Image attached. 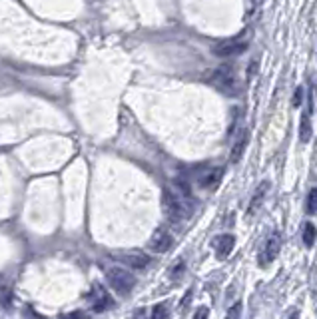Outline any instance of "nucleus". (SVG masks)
I'll list each match as a JSON object with an SVG mask.
<instances>
[{
	"mask_svg": "<svg viewBox=\"0 0 317 319\" xmlns=\"http://www.w3.org/2000/svg\"><path fill=\"white\" fill-rule=\"evenodd\" d=\"M162 204H164V211L168 216V220L172 224H182L184 220H187L192 216V204L189 198L182 196L180 192H172V189H164L162 194Z\"/></svg>",
	"mask_w": 317,
	"mask_h": 319,
	"instance_id": "nucleus-1",
	"label": "nucleus"
},
{
	"mask_svg": "<svg viewBox=\"0 0 317 319\" xmlns=\"http://www.w3.org/2000/svg\"><path fill=\"white\" fill-rule=\"evenodd\" d=\"M106 278H108L110 287H112L118 295H122V297L130 295L134 285H136V278L132 275L128 269H124V267H110L106 271Z\"/></svg>",
	"mask_w": 317,
	"mask_h": 319,
	"instance_id": "nucleus-2",
	"label": "nucleus"
},
{
	"mask_svg": "<svg viewBox=\"0 0 317 319\" xmlns=\"http://www.w3.org/2000/svg\"><path fill=\"white\" fill-rule=\"evenodd\" d=\"M281 251V238L280 233H271L269 240L265 242V247L261 249L260 253V265L261 267H267L269 263L276 262V258L280 256Z\"/></svg>",
	"mask_w": 317,
	"mask_h": 319,
	"instance_id": "nucleus-3",
	"label": "nucleus"
},
{
	"mask_svg": "<svg viewBox=\"0 0 317 319\" xmlns=\"http://www.w3.org/2000/svg\"><path fill=\"white\" fill-rule=\"evenodd\" d=\"M116 260L122 262L124 265H128L132 269H144L148 267L150 258L144 251H138V249H128V251H120L116 253Z\"/></svg>",
	"mask_w": 317,
	"mask_h": 319,
	"instance_id": "nucleus-4",
	"label": "nucleus"
},
{
	"mask_svg": "<svg viewBox=\"0 0 317 319\" xmlns=\"http://www.w3.org/2000/svg\"><path fill=\"white\" fill-rule=\"evenodd\" d=\"M172 244H174V240H172L168 229L158 227V229L152 233V238H150L148 247L152 251H156V253H166L170 247H172Z\"/></svg>",
	"mask_w": 317,
	"mask_h": 319,
	"instance_id": "nucleus-5",
	"label": "nucleus"
},
{
	"mask_svg": "<svg viewBox=\"0 0 317 319\" xmlns=\"http://www.w3.org/2000/svg\"><path fill=\"white\" fill-rule=\"evenodd\" d=\"M245 48H247V44L242 42V40H224V42L214 46V54L222 58L238 56V54H242Z\"/></svg>",
	"mask_w": 317,
	"mask_h": 319,
	"instance_id": "nucleus-6",
	"label": "nucleus"
},
{
	"mask_svg": "<svg viewBox=\"0 0 317 319\" xmlns=\"http://www.w3.org/2000/svg\"><path fill=\"white\" fill-rule=\"evenodd\" d=\"M212 84H214V86H218L220 90H224L225 94H231V92H234V88H236L234 78H231V70H229L227 66L218 68V70L212 74Z\"/></svg>",
	"mask_w": 317,
	"mask_h": 319,
	"instance_id": "nucleus-7",
	"label": "nucleus"
},
{
	"mask_svg": "<svg viewBox=\"0 0 317 319\" xmlns=\"http://www.w3.org/2000/svg\"><path fill=\"white\" fill-rule=\"evenodd\" d=\"M90 297H92L94 311H106V309H110V307H112V303H114L112 297H110V293H108L102 285H94Z\"/></svg>",
	"mask_w": 317,
	"mask_h": 319,
	"instance_id": "nucleus-8",
	"label": "nucleus"
},
{
	"mask_svg": "<svg viewBox=\"0 0 317 319\" xmlns=\"http://www.w3.org/2000/svg\"><path fill=\"white\" fill-rule=\"evenodd\" d=\"M249 142V132L243 130L238 134V138L234 140V146H231V152H229V162L231 164H238L242 160L243 152H245V146Z\"/></svg>",
	"mask_w": 317,
	"mask_h": 319,
	"instance_id": "nucleus-9",
	"label": "nucleus"
},
{
	"mask_svg": "<svg viewBox=\"0 0 317 319\" xmlns=\"http://www.w3.org/2000/svg\"><path fill=\"white\" fill-rule=\"evenodd\" d=\"M234 244H236V238H234V236H229V233L220 236V238L214 242V247H216V256H218L220 260H225V258L231 253Z\"/></svg>",
	"mask_w": 317,
	"mask_h": 319,
	"instance_id": "nucleus-10",
	"label": "nucleus"
},
{
	"mask_svg": "<svg viewBox=\"0 0 317 319\" xmlns=\"http://www.w3.org/2000/svg\"><path fill=\"white\" fill-rule=\"evenodd\" d=\"M269 188V184L267 182H261L258 189L253 192V198H251V202H249V207H247V216H253L258 209H260L261 202H263V198H265V192Z\"/></svg>",
	"mask_w": 317,
	"mask_h": 319,
	"instance_id": "nucleus-11",
	"label": "nucleus"
},
{
	"mask_svg": "<svg viewBox=\"0 0 317 319\" xmlns=\"http://www.w3.org/2000/svg\"><path fill=\"white\" fill-rule=\"evenodd\" d=\"M299 140L301 144H307L311 140V122H309V114H301V122H299Z\"/></svg>",
	"mask_w": 317,
	"mask_h": 319,
	"instance_id": "nucleus-12",
	"label": "nucleus"
},
{
	"mask_svg": "<svg viewBox=\"0 0 317 319\" xmlns=\"http://www.w3.org/2000/svg\"><path fill=\"white\" fill-rule=\"evenodd\" d=\"M222 178V169H207L204 176H200V186L202 188H214Z\"/></svg>",
	"mask_w": 317,
	"mask_h": 319,
	"instance_id": "nucleus-13",
	"label": "nucleus"
},
{
	"mask_svg": "<svg viewBox=\"0 0 317 319\" xmlns=\"http://www.w3.org/2000/svg\"><path fill=\"white\" fill-rule=\"evenodd\" d=\"M315 227H313V224H305L303 225V244L307 245V247H311L313 245V242H315Z\"/></svg>",
	"mask_w": 317,
	"mask_h": 319,
	"instance_id": "nucleus-14",
	"label": "nucleus"
},
{
	"mask_svg": "<svg viewBox=\"0 0 317 319\" xmlns=\"http://www.w3.org/2000/svg\"><path fill=\"white\" fill-rule=\"evenodd\" d=\"M152 319H170V311L166 303H158L152 309Z\"/></svg>",
	"mask_w": 317,
	"mask_h": 319,
	"instance_id": "nucleus-15",
	"label": "nucleus"
},
{
	"mask_svg": "<svg viewBox=\"0 0 317 319\" xmlns=\"http://www.w3.org/2000/svg\"><path fill=\"white\" fill-rule=\"evenodd\" d=\"M307 211L311 216H317V188H313L307 196Z\"/></svg>",
	"mask_w": 317,
	"mask_h": 319,
	"instance_id": "nucleus-16",
	"label": "nucleus"
},
{
	"mask_svg": "<svg viewBox=\"0 0 317 319\" xmlns=\"http://www.w3.org/2000/svg\"><path fill=\"white\" fill-rule=\"evenodd\" d=\"M242 315V303H236L229 311H227V319H240Z\"/></svg>",
	"mask_w": 317,
	"mask_h": 319,
	"instance_id": "nucleus-17",
	"label": "nucleus"
},
{
	"mask_svg": "<svg viewBox=\"0 0 317 319\" xmlns=\"http://www.w3.org/2000/svg\"><path fill=\"white\" fill-rule=\"evenodd\" d=\"M301 100H303V88H298V90L293 92V98H291V106H293V108H299V106H301Z\"/></svg>",
	"mask_w": 317,
	"mask_h": 319,
	"instance_id": "nucleus-18",
	"label": "nucleus"
},
{
	"mask_svg": "<svg viewBox=\"0 0 317 319\" xmlns=\"http://www.w3.org/2000/svg\"><path fill=\"white\" fill-rule=\"evenodd\" d=\"M60 319H88V315L84 311H70V313H64Z\"/></svg>",
	"mask_w": 317,
	"mask_h": 319,
	"instance_id": "nucleus-19",
	"label": "nucleus"
},
{
	"mask_svg": "<svg viewBox=\"0 0 317 319\" xmlns=\"http://www.w3.org/2000/svg\"><path fill=\"white\" fill-rule=\"evenodd\" d=\"M258 66H260V60L258 58H253L251 60V66H247V78H253L256 72H258Z\"/></svg>",
	"mask_w": 317,
	"mask_h": 319,
	"instance_id": "nucleus-20",
	"label": "nucleus"
},
{
	"mask_svg": "<svg viewBox=\"0 0 317 319\" xmlns=\"http://www.w3.org/2000/svg\"><path fill=\"white\" fill-rule=\"evenodd\" d=\"M207 315H209V309H207V307H200V309L196 311L194 319H207Z\"/></svg>",
	"mask_w": 317,
	"mask_h": 319,
	"instance_id": "nucleus-21",
	"label": "nucleus"
},
{
	"mask_svg": "<svg viewBox=\"0 0 317 319\" xmlns=\"http://www.w3.org/2000/svg\"><path fill=\"white\" fill-rule=\"evenodd\" d=\"M182 271H184V263L180 262L176 267H174V269H172V278H174V280H178V278L182 275Z\"/></svg>",
	"mask_w": 317,
	"mask_h": 319,
	"instance_id": "nucleus-22",
	"label": "nucleus"
},
{
	"mask_svg": "<svg viewBox=\"0 0 317 319\" xmlns=\"http://www.w3.org/2000/svg\"><path fill=\"white\" fill-rule=\"evenodd\" d=\"M289 319H299V313H298V311H293V313H291V317H289Z\"/></svg>",
	"mask_w": 317,
	"mask_h": 319,
	"instance_id": "nucleus-23",
	"label": "nucleus"
}]
</instances>
